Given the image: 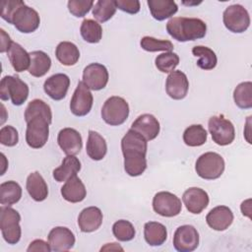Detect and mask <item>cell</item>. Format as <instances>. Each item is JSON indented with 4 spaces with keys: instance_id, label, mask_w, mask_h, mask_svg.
Returning a JSON list of instances; mask_svg holds the SVG:
<instances>
[{
    "instance_id": "obj_1",
    "label": "cell",
    "mask_w": 252,
    "mask_h": 252,
    "mask_svg": "<svg viewBox=\"0 0 252 252\" xmlns=\"http://www.w3.org/2000/svg\"><path fill=\"white\" fill-rule=\"evenodd\" d=\"M147 140L132 129L123 136L121 150L124 158V169L130 176H139L147 168Z\"/></svg>"
},
{
    "instance_id": "obj_2",
    "label": "cell",
    "mask_w": 252,
    "mask_h": 252,
    "mask_svg": "<svg viewBox=\"0 0 252 252\" xmlns=\"http://www.w3.org/2000/svg\"><path fill=\"white\" fill-rule=\"evenodd\" d=\"M168 34L180 42L203 38L207 32V25L198 18L175 17L166 24Z\"/></svg>"
},
{
    "instance_id": "obj_3",
    "label": "cell",
    "mask_w": 252,
    "mask_h": 252,
    "mask_svg": "<svg viewBox=\"0 0 252 252\" xmlns=\"http://www.w3.org/2000/svg\"><path fill=\"white\" fill-rule=\"evenodd\" d=\"M21 216L10 206L0 208V228L4 240L8 244H16L20 241L22 229L20 226Z\"/></svg>"
},
{
    "instance_id": "obj_4",
    "label": "cell",
    "mask_w": 252,
    "mask_h": 252,
    "mask_svg": "<svg viewBox=\"0 0 252 252\" xmlns=\"http://www.w3.org/2000/svg\"><path fill=\"white\" fill-rule=\"evenodd\" d=\"M29 86L18 76H5L0 82V98L11 99L14 105H22L29 96Z\"/></svg>"
},
{
    "instance_id": "obj_5",
    "label": "cell",
    "mask_w": 252,
    "mask_h": 252,
    "mask_svg": "<svg viewBox=\"0 0 252 252\" xmlns=\"http://www.w3.org/2000/svg\"><path fill=\"white\" fill-rule=\"evenodd\" d=\"M129 116V104L121 96L108 97L101 108V118L110 126L123 124Z\"/></svg>"
},
{
    "instance_id": "obj_6",
    "label": "cell",
    "mask_w": 252,
    "mask_h": 252,
    "mask_svg": "<svg viewBox=\"0 0 252 252\" xmlns=\"http://www.w3.org/2000/svg\"><path fill=\"white\" fill-rule=\"evenodd\" d=\"M197 174L207 180H214L221 176L224 171V160L220 155L208 152L201 155L195 163Z\"/></svg>"
},
{
    "instance_id": "obj_7",
    "label": "cell",
    "mask_w": 252,
    "mask_h": 252,
    "mask_svg": "<svg viewBox=\"0 0 252 252\" xmlns=\"http://www.w3.org/2000/svg\"><path fill=\"white\" fill-rule=\"evenodd\" d=\"M51 123L42 116L33 117L27 122L26 142L32 149L42 148L49 137V125Z\"/></svg>"
},
{
    "instance_id": "obj_8",
    "label": "cell",
    "mask_w": 252,
    "mask_h": 252,
    "mask_svg": "<svg viewBox=\"0 0 252 252\" xmlns=\"http://www.w3.org/2000/svg\"><path fill=\"white\" fill-rule=\"evenodd\" d=\"M224 27L231 32H244L250 26L248 11L239 4H233L225 8L222 14Z\"/></svg>"
},
{
    "instance_id": "obj_9",
    "label": "cell",
    "mask_w": 252,
    "mask_h": 252,
    "mask_svg": "<svg viewBox=\"0 0 252 252\" xmlns=\"http://www.w3.org/2000/svg\"><path fill=\"white\" fill-rule=\"evenodd\" d=\"M208 127L213 141L220 146H227L231 144L235 138V130L233 124L223 115L212 116L209 119Z\"/></svg>"
},
{
    "instance_id": "obj_10",
    "label": "cell",
    "mask_w": 252,
    "mask_h": 252,
    "mask_svg": "<svg viewBox=\"0 0 252 252\" xmlns=\"http://www.w3.org/2000/svg\"><path fill=\"white\" fill-rule=\"evenodd\" d=\"M11 24L14 25L19 32L31 33L38 29L40 18L38 13L33 8L27 6L23 1L15 11Z\"/></svg>"
},
{
    "instance_id": "obj_11",
    "label": "cell",
    "mask_w": 252,
    "mask_h": 252,
    "mask_svg": "<svg viewBox=\"0 0 252 252\" xmlns=\"http://www.w3.org/2000/svg\"><path fill=\"white\" fill-rule=\"evenodd\" d=\"M153 209L161 217L172 218L181 213V200L170 192L160 191L153 198Z\"/></svg>"
},
{
    "instance_id": "obj_12",
    "label": "cell",
    "mask_w": 252,
    "mask_h": 252,
    "mask_svg": "<svg viewBox=\"0 0 252 252\" xmlns=\"http://www.w3.org/2000/svg\"><path fill=\"white\" fill-rule=\"evenodd\" d=\"M199 245V233L190 224H184L176 228L173 234V246L179 252L194 251Z\"/></svg>"
},
{
    "instance_id": "obj_13",
    "label": "cell",
    "mask_w": 252,
    "mask_h": 252,
    "mask_svg": "<svg viewBox=\"0 0 252 252\" xmlns=\"http://www.w3.org/2000/svg\"><path fill=\"white\" fill-rule=\"evenodd\" d=\"M94 103V97L90 89L82 82L78 83V86L73 94L70 101V110L76 116L87 115Z\"/></svg>"
},
{
    "instance_id": "obj_14",
    "label": "cell",
    "mask_w": 252,
    "mask_h": 252,
    "mask_svg": "<svg viewBox=\"0 0 252 252\" xmlns=\"http://www.w3.org/2000/svg\"><path fill=\"white\" fill-rule=\"evenodd\" d=\"M108 78L106 67L99 63L89 64L83 71V83L93 91L104 89L108 83Z\"/></svg>"
},
{
    "instance_id": "obj_15",
    "label": "cell",
    "mask_w": 252,
    "mask_h": 252,
    "mask_svg": "<svg viewBox=\"0 0 252 252\" xmlns=\"http://www.w3.org/2000/svg\"><path fill=\"white\" fill-rule=\"evenodd\" d=\"M48 243L52 251L63 252L73 248L75 244V235L66 226H55L53 227L47 236Z\"/></svg>"
},
{
    "instance_id": "obj_16",
    "label": "cell",
    "mask_w": 252,
    "mask_h": 252,
    "mask_svg": "<svg viewBox=\"0 0 252 252\" xmlns=\"http://www.w3.org/2000/svg\"><path fill=\"white\" fill-rule=\"evenodd\" d=\"M57 143L67 156L78 155L83 147L81 134L74 128H63L57 136Z\"/></svg>"
},
{
    "instance_id": "obj_17",
    "label": "cell",
    "mask_w": 252,
    "mask_h": 252,
    "mask_svg": "<svg viewBox=\"0 0 252 252\" xmlns=\"http://www.w3.org/2000/svg\"><path fill=\"white\" fill-rule=\"evenodd\" d=\"M189 82L185 73L177 70L172 71L166 78L165 91L173 99H183L188 93Z\"/></svg>"
},
{
    "instance_id": "obj_18",
    "label": "cell",
    "mask_w": 252,
    "mask_h": 252,
    "mask_svg": "<svg viewBox=\"0 0 252 252\" xmlns=\"http://www.w3.org/2000/svg\"><path fill=\"white\" fill-rule=\"evenodd\" d=\"M70 87V78L66 74L57 73L47 78L43 84L45 94L53 100L63 99Z\"/></svg>"
},
{
    "instance_id": "obj_19",
    "label": "cell",
    "mask_w": 252,
    "mask_h": 252,
    "mask_svg": "<svg viewBox=\"0 0 252 252\" xmlns=\"http://www.w3.org/2000/svg\"><path fill=\"white\" fill-rule=\"evenodd\" d=\"M182 201L189 213L198 215L209 205L208 193L199 187H190L182 195Z\"/></svg>"
},
{
    "instance_id": "obj_20",
    "label": "cell",
    "mask_w": 252,
    "mask_h": 252,
    "mask_svg": "<svg viewBox=\"0 0 252 252\" xmlns=\"http://www.w3.org/2000/svg\"><path fill=\"white\" fill-rule=\"evenodd\" d=\"M130 129L139 133L147 141H152L158 137L160 126L158 120L153 114L145 113L136 118Z\"/></svg>"
},
{
    "instance_id": "obj_21",
    "label": "cell",
    "mask_w": 252,
    "mask_h": 252,
    "mask_svg": "<svg viewBox=\"0 0 252 252\" xmlns=\"http://www.w3.org/2000/svg\"><path fill=\"white\" fill-rule=\"evenodd\" d=\"M233 219L232 211L226 206L215 207L206 216L207 224L217 231H222L228 228Z\"/></svg>"
},
{
    "instance_id": "obj_22",
    "label": "cell",
    "mask_w": 252,
    "mask_h": 252,
    "mask_svg": "<svg viewBox=\"0 0 252 252\" xmlns=\"http://www.w3.org/2000/svg\"><path fill=\"white\" fill-rule=\"evenodd\" d=\"M102 220L103 215L100 209L92 206L85 208L79 214L78 225L82 232H93L100 227Z\"/></svg>"
},
{
    "instance_id": "obj_23",
    "label": "cell",
    "mask_w": 252,
    "mask_h": 252,
    "mask_svg": "<svg viewBox=\"0 0 252 252\" xmlns=\"http://www.w3.org/2000/svg\"><path fill=\"white\" fill-rule=\"evenodd\" d=\"M61 195L64 200L70 203H79L86 198L87 189L82 180L75 175L65 181L61 187Z\"/></svg>"
},
{
    "instance_id": "obj_24",
    "label": "cell",
    "mask_w": 252,
    "mask_h": 252,
    "mask_svg": "<svg viewBox=\"0 0 252 252\" xmlns=\"http://www.w3.org/2000/svg\"><path fill=\"white\" fill-rule=\"evenodd\" d=\"M26 188L29 195L36 202H42L48 196L47 184L38 171H34L29 174Z\"/></svg>"
},
{
    "instance_id": "obj_25",
    "label": "cell",
    "mask_w": 252,
    "mask_h": 252,
    "mask_svg": "<svg viewBox=\"0 0 252 252\" xmlns=\"http://www.w3.org/2000/svg\"><path fill=\"white\" fill-rule=\"evenodd\" d=\"M86 152L93 160H101L107 153L105 139L99 133L90 130L86 145Z\"/></svg>"
},
{
    "instance_id": "obj_26",
    "label": "cell",
    "mask_w": 252,
    "mask_h": 252,
    "mask_svg": "<svg viewBox=\"0 0 252 252\" xmlns=\"http://www.w3.org/2000/svg\"><path fill=\"white\" fill-rule=\"evenodd\" d=\"M81 169V162L75 156H67L63 158L61 164L56 167L52 174L57 182L67 181L69 178L77 175Z\"/></svg>"
},
{
    "instance_id": "obj_27",
    "label": "cell",
    "mask_w": 252,
    "mask_h": 252,
    "mask_svg": "<svg viewBox=\"0 0 252 252\" xmlns=\"http://www.w3.org/2000/svg\"><path fill=\"white\" fill-rule=\"evenodd\" d=\"M147 3L153 18L157 21L168 19L178 11L177 4L172 0H148Z\"/></svg>"
},
{
    "instance_id": "obj_28",
    "label": "cell",
    "mask_w": 252,
    "mask_h": 252,
    "mask_svg": "<svg viewBox=\"0 0 252 252\" xmlns=\"http://www.w3.org/2000/svg\"><path fill=\"white\" fill-rule=\"evenodd\" d=\"M8 57L13 69L20 73L29 70L31 65V55L27 50L17 42H13L8 50Z\"/></svg>"
},
{
    "instance_id": "obj_29",
    "label": "cell",
    "mask_w": 252,
    "mask_h": 252,
    "mask_svg": "<svg viewBox=\"0 0 252 252\" xmlns=\"http://www.w3.org/2000/svg\"><path fill=\"white\" fill-rule=\"evenodd\" d=\"M144 237L151 246L162 245L167 238L166 227L158 221H148L144 225Z\"/></svg>"
},
{
    "instance_id": "obj_30",
    "label": "cell",
    "mask_w": 252,
    "mask_h": 252,
    "mask_svg": "<svg viewBox=\"0 0 252 252\" xmlns=\"http://www.w3.org/2000/svg\"><path fill=\"white\" fill-rule=\"evenodd\" d=\"M55 56L62 65L73 66L80 58V51L73 42L61 41L55 49Z\"/></svg>"
},
{
    "instance_id": "obj_31",
    "label": "cell",
    "mask_w": 252,
    "mask_h": 252,
    "mask_svg": "<svg viewBox=\"0 0 252 252\" xmlns=\"http://www.w3.org/2000/svg\"><path fill=\"white\" fill-rule=\"evenodd\" d=\"M31 55V65L29 68V73L36 78L44 76L51 67L50 57L41 50H35L30 53Z\"/></svg>"
},
{
    "instance_id": "obj_32",
    "label": "cell",
    "mask_w": 252,
    "mask_h": 252,
    "mask_svg": "<svg viewBox=\"0 0 252 252\" xmlns=\"http://www.w3.org/2000/svg\"><path fill=\"white\" fill-rule=\"evenodd\" d=\"M22 197V187L16 181L10 180L0 185V203L4 206H11L20 201Z\"/></svg>"
},
{
    "instance_id": "obj_33",
    "label": "cell",
    "mask_w": 252,
    "mask_h": 252,
    "mask_svg": "<svg viewBox=\"0 0 252 252\" xmlns=\"http://www.w3.org/2000/svg\"><path fill=\"white\" fill-rule=\"evenodd\" d=\"M37 116H42L46 118L50 123L52 122V112L50 106L39 98L32 99L31 102H29L25 110V120L28 122L33 117Z\"/></svg>"
},
{
    "instance_id": "obj_34",
    "label": "cell",
    "mask_w": 252,
    "mask_h": 252,
    "mask_svg": "<svg viewBox=\"0 0 252 252\" xmlns=\"http://www.w3.org/2000/svg\"><path fill=\"white\" fill-rule=\"evenodd\" d=\"M194 56L199 57L197 66L203 70H212L217 66L218 58L216 53L209 47L203 45H197L192 48Z\"/></svg>"
},
{
    "instance_id": "obj_35",
    "label": "cell",
    "mask_w": 252,
    "mask_h": 252,
    "mask_svg": "<svg viewBox=\"0 0 252 252\" xmlns=\"http://www.w3.org/2000/svg\"><path fill=\"white\" fill-rule=\"evenodd\" d=\"M208 134L201 124H193L187 127L183 133V141L189 147H199L207 142Z\"/></svg>"
},
{
    "instance_id": "obj_36",
    "label": "cell",
    "mask_w": 252,
    "mask_h": 252,
    "mask_svg": "<svg viewBox=\"0 0 252 252\" xmlns=\"http://www.w3.org/2000/svg\"><path fill=\"white\" fill-rule=\"evenodd\" d=\"M233 99L235 104L241 109L252 107V83L242 82L236 86L233 91Z\"/></svg>"
},
{
    "instance_id": "obj_37",
    "label": "cell",
    "mask_w": 252,
    "mask_h": 252,
    "mask_svg": "<svg viewBox=\"0 0 252 252\" xmlns=\"http://www.w3.org/2000/svg\"><path fill=\"white\" fill-rule=\"evenodd\" d=\"M80 32L83 39L89 43H97L102 37L101 26L92 19H85L82 22Z\"/></svg>"
},
{
    "instance_id": "obj_38",
    "label": "cell",
    "mask_w": 252,
    "mask_h": 252,
    "mask_svg": "<svg viewBox=\"0 0 252 252\" xmlns=\"http://www.w3.org/2000/svg\"><path fill=\"white\" fill-rule=\"evenodd\" d=\"M115 0H98L93 7V16L100 23L110 20L116 12Z\"/></svg>"
},
{
    "instance_id": "obj_39",
    "label": "cell",
    "mask_w": 252,
    "mask_h": 252,
    "mask_svg": "<svg viewBox=\"0 0 252 252\" xmlns=\"http://www.w3.org/2000/svg\"><path fill=\"white\" fill-rule=\"evenodd\" d=\"M112 233L119 241H130L135 237L134 225L125 220H119L112 225Z\"/></svg>"
},
{
    "instance_id": "obj_40",
    "label": "cell",
    "mask_w": 252,
    "mask_h": 252,
    "mask_svg": "<svg viewBox=\"0 0 252 252\" xmlns=\"http://www.w3.org/2000/svg\"><path fill=\"white\" fill-rule=\"evenodd\" d=\"M155 64L158 71L162 73H171L179 64V57L172 51L164 52L156 57Z\"/></svg>"
},
{
    "instance_id": "obj_41",
    "label": "cell",
    "mask_w": 252,
    "mask_h": 252,
    "mask_svg": "<svg viewBox=\"0 0 252 252\" xmlns=\"http://www.w3.org/2000/svg\"><path fill=\"white\" fill-rule=\"evenodd\" d=\"M141 47L149 52H157V51H165L169 52L173 49V44L169 40L157 39L153 36H144L140 41Z\"/></svg>"
},
{
    "instance_id": "obj_42",
    "label": "cell",
    "mask_w": 252,
    "mask_h": 252,
    "mask_svg": "<svg viewBox=\"0 0 252 252\" xmlns=\"http://www.w3.org/2000/svg\"><path fill=\"white\" fill-rule=\"evenodd\" d=\"M69 12L78 18L86 16L94 6L92 0H70L68 1Z\"/></svg>"
},
{
    "instance_id": "obj_43",
    "label": "cell",
    "mask_w": 252,
    "mask_h": 252,
    "mask_svg": "<svg viewBox=\"0 0 252 252\" xmlns=\"http://www.w3.org/2000/svg\"><path fill=\"white\" fill-rule=\"evenodd\" d=\"M19 142V134L15 127L11 125L3 126L0 129V143L6 147H14Z\"/></svg>"
},
{
    "instance_id": "obj_44",
    "label": "cell",
    "mask_w": 252,
    "mask_h": 252,
    "mask_svg": "<svg viewBox=\"0 0 252 252\" xmlns=\"http://www.w3.org/2000/svg\"><path fill=\"white\" fill-rule=\"evenodd\" d=\"M22 0H4L1 3V18L7 23L11 24L12 17L17 8L22 3Z\"/></svg>"
},
{
    "instance_id": "obj_45",
    "label": "cell",
    "mask_w": 252,
    "mask_h": 252,
    "mask_svg": "<svg viewBox=\"0 0 252 252\" xmlns=\"http://www.w3.org/2000/svg\"><path fill=\"white\" fill-rule=\"evenodd\" d=\"M115 5L119 10L132 15L140 11V2L138 0H115Z\"/></svg>"
},
{
    "instance_id": "obj_46",
    "label": "cell",
    "mask_w": 252,
    "mask_h": 252,
    "mask_svg": "<svg viewBox=\"0 0 252 252\" xmlns=\"http://www.w3.org/2000/svg\"><path fill=\"white\" fill-rule=\"evenodd\" d=\"M28 252H33V251H43V252H50L51 251V247L49 245V243L45 242L42 239H35L33 241H32L27 249Z\"/></svg>"
},
{
    "instance_id": "obj_47",
    "label": "cell",
    "mask_w": 252,
    "mask_h": 252,
    "mask_svg": "<svg viewBox=\"0 0 252 252\" xmlns=\"http://www.w3.org/2000/svg\"><path fill=\"white\" fill-rule=\"evenodd\" d=\"M0 52L4 53V52H8V50L10 49L13 41L10 38L9 34L6 33V32L1 29L0 30Z\"/></svg>"
},
{
    "instance_id": "obj_48",
    "label": "cell",
    "mask_w": 252,
    "mask_h": 252,
    "mask_svg": "<svg viewBox=\"0 0 252 252\" xmlns=\"http://www.w3.org/2000/svg\"><path fill=\"white\" fill-rule=\"evenodd\" d=\"M113 249H115V250H123V248L120 247L117 243H107L105 246L101 247L100 251H102V250H113Z\"/></svg>"
}]
</instances>
